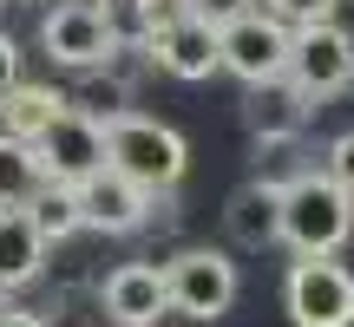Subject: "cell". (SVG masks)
<instances>
[{
    "instance_id": "ffe728a7",
    "label": "cell",
    "mask_w": 354,
    "mask_h": 327,
    "mask_svg": "<svg viewBox=\"0 0 354 327\" xmlns=\"http://www.w3.org/2000/svg\"><path fill=\"white\" fill-rule=\"evenodd\" d=\"M131 20H138V39H151L165 26L190 20V0H131Z\"/></svg>"
},
{
    "instance_id": "3957f363",
    "label": "cell",
    "mask_w": 354,
    "mask_h": 327,
    "mask_svg": "<svg viewBox=\"0 0 354 327\" xmlns=\"http://www.w3.org/2000/svg\"><path fill=\"white\" fill-rule=\"evenodd\" d=\"M39 46L66 72H105L118 59V46H125V33H118L112 7H99V0H59L39 20Z\"/></svg>"
},
{
    "instance_id": "7a4b0ae2",
    "label": "cell",
    "mask_w": 354,
    "mask_h": 327,
    "mask_svg": "<svg viewBox=\"0 0 354 327\" xmlns=\"http://www.w3.org/2000/svg\"><path fill=\"white\" fill-rule=\"evenodd\" d=\"M282 242L295 255H342L354 242V197L322 170L282 177Z\"/></svg>"
},
{
    "instance_id": "7c38bea8",
    "label": "cell",
    "mask_w": 354,
    "mask_h": 327,
    "mask_svg": "<svg viewBox=\"0 0 354 327\" xmlns=\"http://www.w3.org/2000/svg\"><path fill=\"white\" fill-rule=\"evenodd\" d=\"M223 229L236 249H269L282 242V184L276 177H250L223 197Z\"/></svg>"
},
{
    "instance_id": "5bb4252c",
    "label": "cell",
    "mask_w": 354,
    "mask_h": 327,
    "mask_svg": "<svg viewBox=\"0 0 354 327\" xmlns=\"http://www.w3.org/2000/svg\"><path fill=\"white\" fill-rule=\"evenodd\" d=\"M46 268V242H39L26 210H0V301H13L20 288H33Z\"/></svg>"
},
{
    "instance_id": "cb8c5ba5",
    "label": "cell",
    "mask_w": 354,
    "mask_h": 327,
    "mask_svg": "<svg viewBox=\"0 0 354 327\" xmlns=\"http://www.w3.org/2000/svg\"><path fill=\"white\" fill-rule=\"evenodd\" d=\"M0 327H53V321L33 315V308H20V301H0Z\"/></svg>"
},
{
    "instance_id": "e0dca14e",
    "label": "cell",
    "mask_w": 354,
    "mask_h": 327,
    "mask_svg": "<svg viewBox=\"0 0 354 327\" xmlns=\"http://www.w3.org/2000/svg\"><path fill=\"white\" fill-rule=\"evenodd\" d=\"M66 105L73 112H86V118H99V125H112V118H125L131 112V79L125 72H79V86L66 92Z\"/></svg>"
},
{
    "instance_id": "8fae6325",
    "label": "cell",
    "mask_w": 354,
    "mask_h": 327,
    "mask_svg": "<svg viewBox=\"0 0 354 327\" xmlns=\"http://www.w3.org/2000/svg\"><path fill=\"white\" fill-rule=\"evenodd\" d=\"M158 216V197H145L138 184H125L118 170H99L79 184V223L99 229V236H131Z\"/></svg>"
},
{
    "instance_id": "2e32d148",
    "label": "cell",
    "mask_w": 354,
    "mask_h": 327,
    "mask_svg": "<svg viewBox=\"0 0 354 327\" xmlns=\"http://www.w3.org/2000/svg\"><path fill=\"white\" fill-rule=\"evenodd\" d=\"M39 190H46V170H39L33 144H20V138L0 131V210H26Z\"/></svg>"
},
{
    "instance_id": "ba28073f",
    "label": "cell",
    "mask_w": 354,
    "mask_h": 327,
    "mask_svg": "<svg viewBox=\"0 0 354 327\" xmlns=\"http://www.w3.org/2000/svg\"><path fill=\"white\" fill-rule=\"evenodd\" d=\"M33 157H39V170H46V184L79 190L86 177H99V170H105V125L66 105V112L53 118V131L33 144Z\"/></svg>"
},
{
    "instance_id": "7402d4cb",
    "label": "cell",
    "mask_w": 354,
    "mask_h": 327,
    "mask_svg": "<svg viewBox=\"0 0 354 327\" xmlns=\"http://www.w3.org/2000/svg\"><path fill=\"white\" fill-rule=\"evenodd\" d=\"M263 7V0H190V13H197L203 26H216V33H223L230 20H243V13H256Z\"/></svg>"
},
{
    "instance_id": "277c9868",
    "label": "cell",
    "mask_w": 354,
    "mask_h": 327,
    "mask_svg": "<svg viewBox=\"0 0 354 327\" xmlns=\"http://www.w3.org/2000/svg\"><path fill=\"white\" fill-rule=\"evenodd\" d=\"M165 268V295H171V315L184 321H223L230 308H236L243 295V268L230 262V249H203V242H190V249H177Z\"/></svg>"
},
{
    "instance_id": "44dd1931",
    "label": "cell",
    "mask_w": 354,
    "mask_h": 327,
    "mask_svg": "<svg viewBox=\"0 0 354 327\" xmlns=\"http://www.w3.org/2000/svg\"><path fill=\"white\" fill-rule=\"evenodd\" d=\"M322 177H328V184H342L348 197H354V125L328 144V157H322Z\"/></svg>"
},
{
    "instance_id": "9c48e42d",
    "label": "cell",
    "mask_w": 354,
    "mask_h": 327,
    "mask_svg": "<svg viewBox=\"0 0 354 327\" xmlns=\"http://www.w3.org/2000/svg\"><path fill=\"white\" fill-rule=\"evenodd\" d=\"M99 315L112 327H158L171 315L165 268H158V262H118L112 275L99 281Z\"/></svg>"
},
{
    "instance_id": "603a6c76",
    "label": "cell",
    "mask_w": 354,
    "mask_h": 327,
    "mask_svg": "<svg viewBox=\"0 0 354 327\" xmlns=\"http://www.w3.org/2000/svg\"><path fill=\"white\" fill-rule=\"evenodd\" d=\"M13 86H20V46H13V39L0 33V99H7Z\"/></svg>"
},
{
    "instance_id": "9a60e30c",
    "label": "cell",
    "mask_w": 354,
    "mask_h": 327,
    "mask_svg": "<svg viewBox=\"0 0 354 327\" xmlns=\"http://www.w3.org/2000/svg\"><path fill=\"white\" fill-rule=\"evenodd\" d=\"M66 112V92L59 86H39V79H20V86L0 99V131L20 144H39L53 131V118Z\"/></svg>"
},
{
    "instance_id": "4fadbf2b",
    "label": "cell",
    "mask_w": 354,
    "mask_h": 327,
    "mask_svg": "<svg viewBox=\"0 0 354 327\" xmlns=\"http://www.w3.org/2000/svg\"><path fill=\"white\" fill-rule=\"evenodd\" d=\"M145 52H151V66L158 72H171V79H210V72H223L216 66V26H203L197 13L190 20H177V26H165V33H151V39H138Z\"/></svg>"
},
{
    "instance_id": "52a82bcc",
    "label": "cell",
    "mask_w": 354,
    "mask_h": 327,
    "mask_svg": "<svg viewBox=\"0 0 354 327\" xmlns=\"http://www.w3.org/2000/svg\"><path fill=\"white\" fill-rule=\"evenodd\" d=\"M289 79L308 92V99H342L354 92V33L342 20L328 26H302V33L289 39Z\"/></svg>"
},
{
    "instance_id": "30bf717a",
    "label": "cell",
    "mask_w": 354,
    "mask_h": 327,
    "mask_svg": "<svg viewBox=\"0 0 354 327\" xmlns=\"http://www.w3.org/2000/svg\"><path fill=\"white\" fill-rule=\"evenodd\" d=\"M315 112H322V105L308 99L289 72H282V79H263V86H243V125H250L256 144H289V138H302Z\"/></svg>"
},
{
    "instance_id": "6da1fadb",
    "label": "cell",
    "mask_w": 354,
    "mask_h": 327,
    "mask_svg": "<svg viewBox=\"0 0 354 327\" xmlns=\"http://www.w3.org/2000/svg\"><path fill=\"white\" fill-rule=\"evenodd\" d=\"M105 170H118L125 184H138L145 197H165V190L184 184L190 170V144L184 131L165 125L151 112H125L105 125Z\"/></svg>"
},
{
    "instance_id": "ac0fdd59",
    "label": "cell",
    "mask_w": 354,
    "mask_h": 327,
    "mask_svg": "<svg viewBox=\"0 0 354 327\" xmlns=\"http://www.w3.org/2000/svg\"><path fill=\"white\" fill-rule=\"evenodd\" d=\"M26 216H33V229H39V242H66V236H79V190H66V184H46L33 203H26Z\"/></svg>"
},
{
    "instance_id": "5b68a950",
    "label": "cell",
    "mask_w": 354,
    "mask_h": 327,
    "mask_svg": "<svg viewBox=\"0 0 354 327\" xmlns=\"http://www.w3.org/2000/svg\"><path fill=\"white\" fill-rule=\"evenodd\" d=\"M282 308L295 327H354V268L335 255H295L282 275Z\"/></svg>"
},
{
    "instance_id": "8992f818",
    "label": "cell",
    "mask_w": 354,
    "mask_h": 327,
    "mask_svg": "<svg viewBox=\"0 0 354 327\" xmlns=\"http://www.w3.org/2000/svg\"><path fill=\"white\" fill-rule=\"evenodd\" d=\"M289 39H295L289 26L256 7V13H243V20H230L223 33H216V66H223L230 79H243V86L282 79L289 72Z\"/></svg>"
},
{
    "instance_id": "d6986e66",
    "label": "cell",
    "mask_w": 354,
    "mask_h": 327,
    "mask_svg": "<svg viewBox=\"0 0 354 327\" xmlns=\"http://www.w3.org/2000/svg\"><path fill=\"white\" fill-rule=\"evenodd\" d=\"M335 7H342V0H263V13H269V20H282L289 33H302V26H328Z\"/></svg>"
}]
</instances>
